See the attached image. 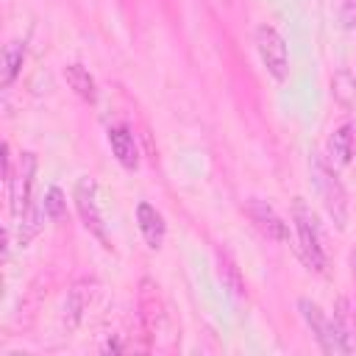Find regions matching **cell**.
I'll return each mask as SVG.
<instances>
[{"mask_svg": "<svg viewBox=\"0 0 356 356\" xmlns=\"http://www.w3.org/2000/svg\"><path fill=\"white\" fill-rule=\"evenodd\" d=\"M292 220L298 228V242H300V256L303 261L314 270V273H325L328 267V253H325V242H323V231L320 222L314 217V211L306 206L303 197L292 200Z\"/></svg>", "mask_w": 356, "mask_h": 356, "instance_id": "obj_1", "label": "cell"}, {"mask_svg": "<svg viewBox=\"0 0 356 356\" xmlns=\"http://www.w3.org/2000/svg\"><path fill=\"white\" fill-rule=\"evenodd\" d=\"M298 309H300V314H303V320H306V325L312 328V334H314V339H317V345L325 350V353H350L353 350V339L350 337H345L339 328H337V323H334V317H328L314 300H309V298H300L298 300Z\"/></svg>", "mask_w": 356, "mask_h": 356, "instance_id": "obj_2", "label": "cell"}, {"mask_svg": "<svg viewBox=\"0 0 356 356\" xmlns=\"http://www.w3.org/2000/svg\"><path fill=\"white\" fill-rule=\"evenodd\" d=\"M312 172H314V184L320 189V197L325 203V211L328 217L334 220V225L339 231L348 228V195H345V186L339 184V178L334 175V170L317 156L314 164H312Z\"/></svg>", "mask_w": 356, "mask_h": 356, "instance_id": "obj_3", "label": "cell"}, {"mask_svg": "<svg viewBox=\"0 0 356 356\" xmlns=\"http://www.w3.org/2000/svg\"><path fill=\"white\" fill-rule=\"evenodd\" d=\"M253 36H256V50H259L261 64L267 67V72L275 81H284L289 75V50H286L284 36L267 22H261Z\"/></svg>", "mask_w": 356, "mask_h": 356, "instance_id": "obj_4", "label": "cell"}, {"mask_svg": "<svg viewBox=\"0 0 356 356\" xmlns=\"http://www.w3.org/2000/svg\"><path fill=\"white\" fill-rule=\"evenodd\" d=\"M164 303L159 295V284L153 278L139 281V323L147 339H156V334L164 331Z\"/></svg>", "mask_w": 356, "mask_h": 356, "instance_id": "obj_5", "label": "cell"}, {"mask_svg": "<svg viewBox=\"0 0 356 356\" xmlns=\"http://www.w3.org/2000/svg\"><path fill=\"white\" fill-rule=\"evenodd\" d=\"M33 175H36V156H33V153H22L17 172H11V178L6 181L8 197H11V211H14L17 217H22V211L31 206Z\"/></svg>", "mask_w": 356, "mask_h": 356, "instance_id": "obj_6", "label": "cell"}, {"mask_svg": "<svg viewBox=\"0 0 356 356\" xmlns=\"http://www.w3.org/2000/svg\"><path fill=\"white\" fill-rule=\"evenodd\" d=\"M75 206H78V214H81L83 225L106 245V225H103V214H100V206H97V186L89 175L75 184Z\"/></svg>", "mask_w": 356, "mask_h": 356, "instance_id": "obj_7", "label": "cell"}, {"mask_svg": "<svg viewBox=\"0 0 356 356\" xmlns=\"http://www.w3.org/2000/svg\"><path fill=\"white\" fill-rule=\"evenodd\" d=\"M245 211H248V217L253 220V225H256L267 239H273V242H286V239H289V225H286L284 217L275 211V206H270L267 200L250 197V200L245 203Z\"/></svg>", "mask_w": 356, "mask_h": 356, "instance_id": "obj_8", "label": "cell"}, {"mask_svg": "<svg viewBox=\"0 0 356 356\" xmlns=\"http://www.w3.org/2000/svg\"><path fill=\"white\" fill-rule=\"evenodd\" d=\"M92 298H95V286L89 281L72 284V289L67 292V303H64V325H67V331H75L83 323V314L92 306Z\"/></svg>", "mask_w": 356, "mask_h": 356, "instance_id": "obj_9", "label": "cell"}, {"mask_svg": "<svg viewBox=\"0 0 356 356\" xmlns=\"http://www.w3.org/2000/svg\"><path fill=\"white\" fill-rule=\"evenodd\" d=\"M108 145H111L114 159H117L125 170H136V167H139V147H136V142H134V134H131L125 125L108 128Z\"/></svg>", "mask_w": 356, "mask_h": 356, "instance_id": "obj_10", "label": "cell"}, {"mask_svg": "<svg viewBox=\"0 0 356 356\" xmlns=\"http://www.w3.org/2000/svg\"><path fill=\"white\" fill-rule=\"evenodd\" d=\"M136 222H139V231H142V236H145L147 248L159 250V248H161V242H164L167 225H164V217L156 211V206H150V203H145V200H142V203L136 206Z\"/></svg>", "mask_w": 356, "mask_h": 356, "instance_id": "obj_11", "label": "cell"}, {"mask_svg": "<svg viewBox=\"0 0 356 356\" xmlns=\"http://www.w3.org/2000/svg\"><path fill=\"white\" fill-rule=\"evenodd\" d=\"M353 128L350 125H339L331 136H328V159H331V164H337V167H345V164H350V159H353Z\"/></svg>", "mask_w": 356, "mask_h": 356, "instance_id": "obj_12", "label": "cell"}, {"mask_svg": "<svg viewBox=\"0 0 356 356\" xmlns=\"http://www.w3.org/2000/svg\"><path fill=\"white\" fill-rule=\"evenodd\" d=\"M22 61H25V47H22V42H8L6 47H3V58H0V83H3V89H8L14 81H17V75H19V70H22Z\"/></svg>", "mask_w": 356, "mask_h": 356, "instance_id": "obj_13", "label": "cell"}, {"mask_svg": "<svg viewBox=\"0 0 356 356\" xmlns=\"http://www.w3.org/2000/svg\"><path fill=\"white\" fill-rule=\"evenodd\" d=\"M64 81H67V86H70L78 97H83L86 103H95L97 86H95V78L89 75L86 67H81V64H67V67H64Z\"/></svg>", "mask_w": 356, "mask_h": 356, "instance_id": "obj_14", "label": "cell"}, {"mask_svg": "<svg viewBox=\"0 0 356 356\" xmlns=\"http://www.w3.org/2000/svg\"><path fill=\"white\" fill-rule=\"evenodd\" d=\"M217 275H220L222 286H225L234 298H242V295H245L242 273H239V267L234 264V259H231L228 253H217Z\"/></svg>", "mask_w": 356, "mask_h": 356, "instance_id": "obj_15", "label": "cell"}, {"mask_svg": "<svg viewBox=\"0 0 356 356\" xmlns=\"http://www.w3.org/2000/svg\"><path fill=\"white\" fill-rule=\"evenodd\" d=\"M22 222H19V245H28L36 234H39V228H42V209L36 206V203H31L25 211H22V217H19Z\"/></svg>", "mask_w": 356, "mask_h": 356, "instance_id": "obj_16", "label": "cell"}, {"mask_svg": "<svg viewBox=\"0 0 356 356\" xmlns=\"http://www.w3.org/2000/svg\"><path fill=\"white\" fill-rule=\"evenodd\" d=\"M331 86H334V95H337V100L342 106H356V75L337 72V78H334Z\"/></svg>", "mask_w": 356, "mask_h": 356, "instance_id": "obj_17", "label": "cell"}, {"mask_svg": "<svg viewBox=\"0 0 356 356\" xmlns=\"http://www.w3.org/2000/svg\"><path fill=\"white\" fill-rule=\"evenodd\" d=\"M334 323H337V328H339L345 337L353 339L356 325H353V312H350V300H348V298H337V306H334Z\"/></svg>", "mask_w": 356, "mask_h": 356, "instance_id": "obj_18", "label": "cell"}, {"mask_svg": "<svg viewBox=\"0 0 356 356\" xmlns=\"http://www.w3.org/2000/svg\"><path fill=\"white\" fill-rule=\"evenodd\" d=\"M67 211V200H64V192L58 186H50L47 195H44V214L50 220H61Z\"/></svg>", "mask_w": 356, "mask_h": 356, "instance_id": "obj_19", "label": "cell"}, {"mask_svg": "<svg viewBox=\"0 0 356 356\" xmlns=\"http://www.w3.org/2000/svg\"><path fill=\"white\" fill-rule=\"evenodd\" d=\"M342 22L345 28H356V0H342Z\"/></svg>", "mask_w": 356, "mask_h": 356, "instance_id": "obj_20", "label": "cell"}, {"mask_svg": "<svg viewBox=\"0 0 356 356\" xmlns=\"http://www.w3.org/2000/svg\"><path fill=\"white\" fill-rule=\"evenodd\" d=\"M103 350H106V353H108V350H122V345L114 339V342H106V345H103Z\"/></svg>", "mask_w": 356, "mask_h": 356, "instance_id": "obj_21", "label": "cell"}, {"mask_svg": "<svg viewBox=\"0 0 356 356\" xmlns=\"http://www.w3.org/2000/svg\"><path fill=\"white\" fill-rule=\"evenodd\" d=\"M220 3H225V6H231V3H234V0H220Z\"/></svg>", "mask_w": 356, "mask_h": 356, "instance_id": "obj_22", "label": "cell"}]
</instances>
